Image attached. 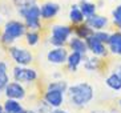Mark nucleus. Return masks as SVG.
<instances>
[{"instance_id":"1","label":"nucleus","mask_w":121,"mask_h":113,"mask_svg":"<svg viewBox=\"0 0 121 113\" xmlns=\"http://www.w3.org/2000/svg\"><path fill=\"white\" fill-rule=\"evenodd\" d=\"M68 99L71 104L76 108H84L89 105L91 101L95 97V91L93 87L88 83H77V84L71 85L67 91Z\"/></svg>"},{"instance_id":"2","label":"nucleus","mask_w":121,"mask_h":113,"mask_svg":"<svg viewBox=\"0 0 121 113\" xmlns=\"http://www.w3.org/2000/svg\"><path fill=\"white\" fill-rule=\"evenodd\" d=\"M19 15L23 17L24 24L29 31H39L41 29V11L37 4H32L28 7L17 8Z\"/></svg>"},{"instance_id":"3","label":"nucleus","mask_w":121,"mask_h":113,"mask_svg":"<svg viewBox=\"0 0 121 113\" xmlns=\"http://www.w3.org/2000/svg\"><path fill=\"white\" fill-rule=\"evenodd\" d=\"M73 28L65 24H55L51 28L49 43L53 47H65L72 37Z\"/></svg>"},{"instance_id":"4","label":"nucleus","mask_w":121,"mask_h":113,"mask_svg":"<svg viewBox=\"0 0 121 113\" xmlns=\"http://www.w3.org/2000/svg\"><path fill=\"white\" fill-rule=\"evenodd\" d=\"M12 77L15 81L22 84H31L37 80V72L35 68L23 67V65H15L12 69Z\"/></svg>"},{"instance_id":"5","label":"nucleus","mask_w":121,"mask_h":113,"mask_svg":"<svg viewBox=\"0 0 121 113\" xmlns=\"http://www.w3.org/2000/svg\"><path fill=\"white\" fill-rule=\"evenodd\" d=\"M8 55L11 59L15 61L16 65H23V67H28L29 64L33 61V55L29 49H25L23 47H16L12 45L8 48Z\"/></svg>"},{"instance_id":"6","label":"nucleus","mask_w":121,"mask_h":113,"mask_svg":"<svg viewBox=\"0 0 121 113\" xmlns=\"http://www.w3.org/2000/svg\"><path fill=\"white\" fill-rule=\"evenodd\" d=\"M3 32L7 33L8 36H11L13 40H19L20 37L25 36L27 25L24 24V21H20V20H8L4 24Z\"/></svg>"},{"instance_id":"7","label":"nucleus","mask_w":121,"mask_h":113,"mask_svg":"<svg viewBox=\"0 0 121 113\" xmlns=\"http://www.w3.org/2000/svg\"><path fill=\"white\" fill-rule=\"evenodd\" d=\"M68 56H69V52H68V49L65 47H53L47 53V60L51 64L61 65V64L67 63Z\"/></svg>"},{"instance_id":"8","label":"nucleus","mask_w":121,"mask_h":113,"mask_svg":"<svg viewBox=\"0 0 121 113\" xmlns=\"http://www.w3.org/2000/svg\"><path fill=\"white\" fill-rule=\"evenodd\" d=\"M85 41H86V45H88L89 52L92 53V55L99 56V57H107L108 56L109 49L105 47L107 44L101 43L95 35H91L89 37H86Z\"/></svg>"},{"instance_id":"9","label":"nucleus","mask_w":121,"mask_h":113,"mask_svg":"<svg viewBox=\"0 0 121 113\" xmlns=\"http://www.w3.org/2000/svg\"><path fill=\"white\" fill-rule=\"evenodd\" d=\"M64 96L65 93L57 89H47L44 92L43 100L45 101L51 108H60L64 103Z\"/></svg>"},{"instance_id":"10","label":"nucleus","mask_w":121,"mask_h":113,"mask_svg":"<svg viewBox=\"0 0 121 113\" xmlns=\"http://www.w3.org/2000/svg\"><path fill=\"white\" fill-rule=\"evenodd\" d=\"M3 93L5 95L7 99H13V100H19L20 101V100H23L25 97V88L23 87L22 83L11 81L5 87Z\"/></svg>"},{"instance_id":"11","label":"nucleus","mask_w":121,"mask_h":113,"mask_svg":"<svg viewBox=\"0 0 121 113\" xmlns=\"http://www.w3.org/2000/svg\"><path fill=\"white\" fill-rule=\"evenodd\" d=\"M40 11H41V19L43 20H51L59 13L60 5L57 3H53V1H47V3L41 4Z\"/></svg>"},{"instance_id":"12","label":"nucleus","mask_w":121,"mask_h":113,"mask_svg":"<svg viewBox=\"0 0 121 113\" xmlns=\"http://www.w3.org/2000/svg\"><path fill=\"white\" fill-rule=\"evenodd\" d=\"M68 47H69L71 52H78V53H81V55H84V56H86L88 52H89L88 45H86V41L84 39L77 37V36H72L71 39H69Z\"/></svg>"},{"instance_id":"13","label":"nucleus","mask_w":121,"mask_h":113,"mask_svg":"<svg viewBox=\"0 0 121 113\" xmlns=\"http://www.w3.org/2000/svg\"><path fill=\"white\" fill-rule=\"evenodd\" d=\"M86 59V56L81 55L78 52H69V56H68L67 60V68L69 72H77L78 67L84 63V60Z\"/></svg>"},{"instance_id":"14","label":"nucleus","mask_w":121,"mask_h":113,"mask_svg":"<svg viewBox=\"0 0 121 113\" xmlns=\"http://www.w3.org/2000/svg\"><path fill=\"white\" fill-rule=\"evenodd\" d=\"M85 23L93 29V31H101V29H104L108 25V19L101 16V15L95 13L93 16H91V17H86Z\"/></svg>"},{"instance_id":"15","label":"nucleus","mask_w":121,"mask_h":113,"mask_svg":"<svg viewBox=\"0 0 121 113\" xmlns=\"http://www.w3.org/2000/svg\"><path fill=\"white\" fill-rule=\"evenodd\" d=\"M108 49L110 53L121 56V31H116L113 33H110V39L108 43Z\"/></svg>"},{"instance_id":"16","label":"nucleus","mask_w":121,"mask_h":113,"mask_svg":"<svg viewBox=\"0 0 121 113\" xmlns=\"http://www.w3.org/2000/svg\"><path fill=\"white\" fill-rule=\"evenodd\" d=\"M4 106V112L7 113H24V106L20 104L19 100H13V99H7L3 104Z\"/></svg>"},{"instance_id":"17","label":"nucleus","mask_w":121,"mask_h":113,"mask_svg":"<svg viewBox=\"0 0 121 113\" xmlns=\"http://www.w3.org/2000/svg\"><path fill=\"white\" fill-rule=\"evenodd\" d=\"M68 17H69L71 23H73V24H76V25L82 24V23L85 21V16L82 15L81 9H80V5H77V4H73V5L71 7Z\"/></svg>"},{"instance_id":"18","label":"nucleus","mask_w":121,"mask_h":113,"mask_svg":"<svg viewBox=\"0 0 121 113\" xmlns=\"http://www.w3.org/2000/svg\"><path fill=\"white\" fill-rule=\"evenodd\" d=\"M105 84H107L108 88H110L112 91H121V78L118 77V74L116 72H112V73L105 78Z\"/></svg>"},{"instance_id":"19","label":"nucleus","mask_w":121,"mask_h":113,"mask_svg":"<svg viewBox=\"0 0 121 113\" xmlns=\"http://www.w3.org/2000/svg\"><path fill=\"white\" fill-rule=\"evenodd\" d=\"M73 31H75V33H76L77 37L84 39V40H85L86 37H89L91 35H93V32H95L88 24H86V23H84V24H78Z\"/></svg>"},{"instance_id":"20","label":"nucleus","mask_w":121,"mask_h":113,"mask_svg":"<svg viewBox=\"0 0 121 113\" xmlns=\"http://www.w3.org/2000/svg\"><path fill=\"white\" fill-rule=\"evenodd\" d=\"M80 9H81L82 15L86 17H91L93 15L96 13V4L91 3L88 0H82L81 3H80Z\"/></svg>"},{"instance_id":"21","label":"nucleus","mask_w":121,"mask_h":113,"mask_svg":"<svg viewBox=\"0 0 121 113\" xmlns=\"http://www.w3.org/2000/svg\"><path fill=\"white\" fill-rule=\"evenodd\" d=\"M100 64H101V60L99 59V56H95L92 55V57H88L84 60V68H85L86 71L92 72V71H97L100 68Z\"/></svg>"},{"instance_id":"22","label":"nucleus","mask_w":121,"mask_h":113,"mask_svg":"<svg viewBox=\"0 0 121 113\" xmlns=\"http://www.w3.org/2000/svg\"><path fill=\"white\" fill-rule=\"evenodd\" d=\"M68 88H69V85H68L67 81L63 80V78L52 80L49 84L47 85V89H57V91H61V92H64V93H67Z\"/></svg>"},{"instance_id":"23","label":"nucleus","mask_w":121,"mask_h":113,"mask_svg":"<svg viewBox=\"0 0 121 113\" xmlns=\"http://www.w3.org/2000/svg\"><path fill=\"white\" fill-rule=\"evenodd\" d=\"M25 41L29 47H35L40 41V33L39 31H27L25 33Z\"/></svg>"},{"instance_id":"24","label":"nucleus","mask_w":121,"mask_h":113,"mask_svg":"<svg viewBox=\"0 0 121 113\" xmlns=\"http://www.w3.org/2000/svg\"><path fill=\"white\" fill-rule=\"evenodd\" d=\"M112 17H113V23L118 29H121V4L113 9L112 12Z\"/></svg>"},{"instance_id":"25","label":"nucleus","mask_w":121,"mask_h":113,"mask_svg":"<svg viewBox=\"0 0 121 113\" xmlns=\"http://www.w3.org/2000/svg\"><path fill=\"white\" fill-rule=\"evenodd\" d=\"M93 35L96 36V37H97V39H99L101 43H104V44H108V43H109L110 33L103 31V29H101V31H95V32H93Z\"/></svg>"},{"instance_id":"26","label":"nucleus","mask_w":121,"mask_h":113,"mask_svg":"<svg viewBox=\"0 0 121 113\" xmlns=\"http://www.w3.org/2000/svg\"><path fill=\"white\" fill-rule=\"evenodd\" d=\"M9 83L11 81H9V76L7 72H0V91H4Z\"/></svg>"},{"instance_id":"27","label":"nucleus","mask_w":121,"mask_h":113,"mask_svg":"<svg viewBox=\"0 0 121 113\" xmlns=\"http://www.w3.org/2000/svg\"><path fill=\"white\" fill-rule=\"evenodd\" d=\"M15 4V7L22 8V7H28V5H32V4H36L37 0H12Z\"/></svg>"},{"instance_id":"28","label":"nucleus","mask_w":121,"mask_h":113,"mask_svg":"<svg viewBox=\"0 0 121 113\" xmlns=\"http://www.w3.org/2000/svg\"><path fill=\"white\" fill-rule=\"evenodd\" d=\"M51 110H52V108H51V106L43 100V101H40V104L37 105L36 112L37 113H51Z\"/></svg>"},{"instance_id":"29","label":"nucleus","mask_w":121,"mask_h":113,"mask_svg":"<svg viewBox=\"0 0 121 113\" xmlns=\"http://www.w3.org/2000/svg\"><path fill=\"white\" fill-rule=\"evenodd\" d=\"M7 69H8L7 63L3 60H0V72H7Z\"/></svg>"},{"instance_id":"30","label":"nucleus","mask_w":121,"mask_h":113,"mask_svg":"<svg viewBox=\"0 0 121 113\" xmlns=\"http://www.w3.org/2000/svg\"><path fill=\"white\" fill-rule=\"evenodd\" d=\"M51 113H68L67 110H64L63 108H52V110H51Z\"/></svg>"},{"instance_id":"31","label":"nucleus","mask_w":121,"mask_h":113,"mask_svg":"<svg viewBox=\"0 0 121 113\" xmlns=\"http://www.w3.org/2000/svg\"><path fill=\"white\" fill-rule=\"evenodd\" d=\"M113 72H116V73L118 74V77L121 78V64H118V65H116V68H114V71Z\"/></svg>"},{"instance_id":"32","label":"nucleus","mask_w":121,"mask_h":113,"mask_svg":"<svg viewBox=\"0 0 121 113\" xmlns=\"http://www.w3.org/2000/svg\"><path fill=\"white\" fill-rule=\"evenodd\" d=\"M24 113H37V112H36V110H33V109H25Z\"/></svg>"},{"instance_id":"33","label":"nucleus","mask_w":121,"mask_h":113,"mask_svg":"<svg viewBox=\"0 0 121 113\" xmlns=\"http://www.w3.org/2000/svg\"><path fill=\"white\" fill-rule=\"evenodd\" d=\"M91 113H107V112H103V110H93V112Z\"/></svg>"},{"instance_id":"34","label":"nucleus","mask_w":121,"mask_h":113,"mask_svg":"<svg viewBox=\"0 0 121 113\" xmlns=\"http://www.w3.org/2000/svg\"><path fill=\"white\" fill-rule=\"evenodd\" d=\"M0 113H4V106L0 104Z\"/></svg>"},{"instance_id":"35","label":"nucleus","mask_w":121,"mask_h":113,"mask_svg":"<svg viewBox=\"0 0 121 113\" xmlns=\"http://www.w3.org/2000/svg\"><path fill=\"white\" fill-rule=\"evenodd\" d=\"M118 104H120V108H121V99H120V101H118Z\"/></svg>"},{"instance_id":"36","label":"nucleus","mask_w":121,"mask_h":113,"mask_svg":"<svg viewBox=\"0 0 121 113\" xmlns=\"http://www.w3.org/2000/svg\"><path fill=\"white\" fill-rule=\"evenodd\" d=\"M1 93H3V91H0V95H1Z\"/></svg>"},{"instance_id":"37","label":"nucleus","mask_w":121,"mask_h":113,"mask_svg":"<svg viewBox=\"0 0 121 113\" xmlns=\"http://www.w3.org/2000/svg\"><path fill=\"white\" fill-rule=\"evenodd\" d=\"M4 113H7V112H4Z\"/></svg>"},{"instance_id":"38","label":"nucleus","mask_w":121,"mask_h":113,"mask_svg":"<svg viewBox=\"0 0 121 113\" xmlns=\"http://www.w3.org/2000/svg\"><path fill=\"white\" fill-rule=\"evenodd\" d=\"M81 1H82V0H81Z\"/></svg>"}]
</instances>
